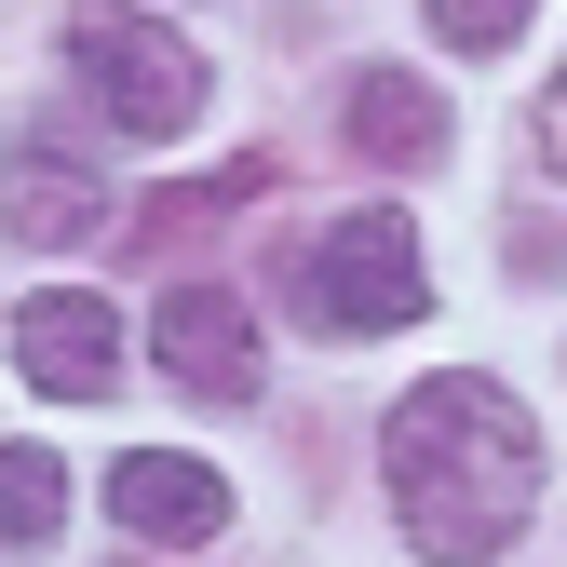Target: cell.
<instances>
[{
  "label": "cell",
  "mask_w": 567,
  "mask_h": 567,
  "mask_svg": "<svg viewBox=\"0 0 567 567\" xmlns=\"http://www.w3.org/2000/svg\"><path fill=\"white\" fill-rule=\"evenodd\" d=\"M351 150H365V163H433L446 150V95L433 82H419V68H351Z\"/></svg>",
  "instance_id": "obj_7"
},
{
  "label": "cell",
  "mask_w": 567,
  "mask_h": 567,
  "mask_svg": "<svg viewBox=\"0 0 567 567\" xmlns=\"http://www.w3.org/2000/svg\"><path fill=\"white\" fill-rule=\"evenodd\" d=\"M527 14H540V0H433V28H446L460 54H501V41H514Z\"/></svg>",
  "instance_id": "obj_10"
},
{
  "label": "cell",
  "mask_w": 567,
  "mask_h": 567,
  "mask_svg": "<svg viewBox=\"0 0 567 567\" xmlns=\"http://www.w3.org/2000/svg\"><path fill=\"white\" fill-rule=\"evenodd\" d=\"M68 514V460L54 446H0V554H41Z\"/></svg>",
  "instance_id": "obj_9"
},
{
  "label": "cell",
  "mask_w": 567,
  "mask_h": 567,
  "mask_svg": "<svg viewBox=\"0 0 567 567\" xmlns=\"http://www.w3.org/2000/svg\"><path fill=\"white\" fill-rule=\"evenodd\" d=\"M284 298H298L311 324L338 338H392L433 311V257H419V217H392V203H351V217H324L311 244H284Z\"/></svg>",
  "instance_id": "obj_2"
},
{
  "label": "cell",
  "mask_w": 567,
  "mask_h": 567,
  "mask_svg": "<svg viewBox=\"0 0 567 567\" xmlns=\"http://www.w3.org/2000/svg\"><path fill=\"white\" fill-rule=\"evenodd\" d=\"M379 473H392V514L433 567H486L540 501V433H527V405L501 379L446 365L379 419Z\"/></svg>",
  "instance_id": "obj_1"
},
{
  "label": "cell",
  "mask_w": 567,
  "mask_h": 567,
  "mask_svg": "<svg viewBox=\"0 0 567 567\" xmlns=\"http://www.w3.org/2000/svg\"><path fill=\"white\" fill-rule=\"evenodd\" d=\"M0 217H14V244H82L109 217V189L68 163V150H14V176H0Z\"/></svg>",
  "instance_id": "obj_8"
},
{
  "label": "cell",
  "mask_w": 567,
  "mask_h": 567,
  "mask_svg": "<svg viewBox=\"0 0 567 567\" xmlns=\"http://www.w3.org/2000/svg\"><path fill=\"white\" fill-rule=\"evenodd\" d=\"M109 527H135L150 554H203L230 527V486L203 460H176V446H135V460H109Z\"/></svg>",
  "instance_id": "obj_6"
},
{
  "label": "cell",
  "mask_w": 567,
  "mask_h": 567,
  "mask_svg": "<svg viewBox=\"0 0 567 567\" xmlns=\"http://www.w3.org/2000/svg\"><path fill=\"white\" fill-rule=\"evenodd\" d=\"M540 163L567 176V68H554V95H540Z\"/></svg>",
  "instance_id": "obj_11"
},
{
  "label": "cell",
  "mask_w": 567,
  "mask_h": 567,
  "mask_svg": "<svg viewBox=\"0 0 567 567\" xmlns=\"http://www.w3.org/2000/svg\"><path fill=\"white\" fill-rule=\"evenodd\" d=\"M150 365L203 405H257V311L230 298V284H163L150 311Z\"/></svg>",
  "instance_id": "obj_4"
},
{
  "label": "cell",
  "mask_w": 567,
  "mask_h": 567,
  "mask_svg": "<svg viewBox=\"0 0 567 567\" xmlns=\"http://www.w3.org/2000/svg\"><path fill=\"white\" fill-rule=\"evenodd\" d=\"M14 365H28V392H54V405H95V392L122 379V311L82 298V284H41V298H14Z\"/></svg>",
  "instance_id": "obj_5"
},
{
  "label": "cell",
  "mask_w": 567,
  "mask_h": 567,
  "mask_svg": "<svg viewBox=\"0 0 567 567\" xmlns=\"http://www.w3.org/2000/svg\"><path fill=\"white\" fill-rule=\"evenodd\" d=\"M68 68L95 82V109H109L122 135H189V122H203V54H189L163 14L82 0V14H68Z\"/></svg>",
  "instance_id": "obj_3"
}]
</instances>
